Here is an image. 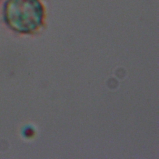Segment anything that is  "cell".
<instances>
[{
    "mask_svg": "<svg viewBox=\"0 0 159 159\" xmlns=\"http://www.w3.org/2000/svg\"><path fill=\"white\" fill-rule=\"evenodd\" d=\"M4 13L8 25L20 33H34L43 25L45 11L40 0H7Z\"/></svg>",
    "mask_w": 159,
    "mask_h": 159,
    "instance_id": "cell-1",
    "label": "cell"
}]
</instances>
